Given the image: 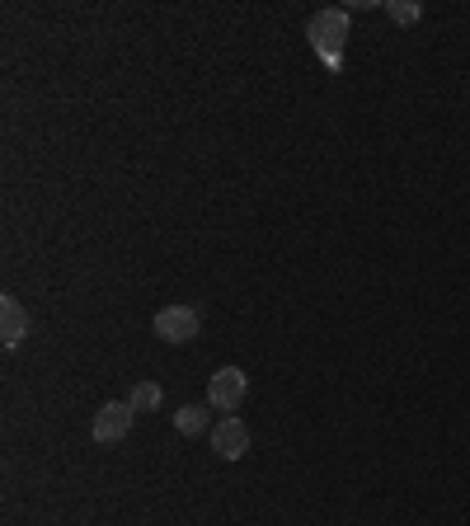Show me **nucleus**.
Segmentation results:
<instances>
[{
  "mask_svg": "<svg viewBox=\"0 0 470 526\" xmlns=\"http://www.w3.org/2000/svg\"><path fill=\"white\" fill-rule=\"evenodd\" d=\"M386 15L409 29V24H419V19H423V5H419V0H386Z\"/></svg>",
  "mask_w": 470,
  "mask_h": 526,
  "instance_id": "9",
  "label": "nucleus"
},
{
  "mask_svg": "<svg viewBox=\"0 0 470 526\" xmlns=\"http://www.w3.org/2000/svg\"><path fill=\"white\" fill-rule=\"evenodd\" d=\"M306 38H311L315 57H320L329 71H339V66H344V47H348V10L344 5L315 10L311 24H306Z\"/></svg>",
  "mask_w": 470,
  "mask_h": 526,
  "instance_id": "1",
  "label": "nucleus"
},
{
  "mask_svg": "<svg viewBox=\"0 0 470 526\" xmlns=\"http://www.w3.org/2000/svg\"><path fill=\"white\" fill-rule=\"evenodd\" d=\"M245 395H250V376L240 372V367H217L212 381H207V404L217 414H235L245 404Z\"/></svg>",
  "mask_w": 470,
  "mask_h": 526,
  "instance_id": "2",
  "label": "nucleus"
},
{
  "mask_svg": "<svg viewBox=\"0 0 470 526\" xmlns=\"http://www.w3.org/2000/svg\"><path fill=\"white\" fill-rule=\"evenodd\" d=\"M212 451H217V461H240L250 451V423L240 414H221L212 423Z\"/></svg>",
  "mask_w": 470,
  "mask_h": 526,
  "instance_id": "5",
  "label": "nucleus"
},
{
  "mask_svg": "<svg viewBox=\"0 0 470 526\" xmlns=\"http://www.w3.org/2000/svg\"><path fill=\"white\" fill-rule=\"evenodd\" d=\"M127 404H132L137 414H151V409H160V404H165V390H160L156 381H137V386H132V395H127Z\"/></svg>",
  "mask_w": 470,
  "mask_h": 526,
  "instance_id": "8",
  "label": "nucleus"
},
{
  "mask_svg": "<svg viewBox=\"0 0 470 526\" xmlns=\"http://www.w3.org/2000/svg\"><path fill=\"white\" fill-rule=\"evenodd\" d=\"M174 428H179V437H203V433H212V414H207L203 404H184L174 414Z\"/></svg>",
  "mask_w": 470,
  "mask_h": 526,
  "instance_id": "7",
  "label": "nucleus"
},
{
  "mask_svg": "<svg viewBox=\"0 0 470 526\" xmlns=\"http://www.w3.org/2000/svg\"><path fill=\"white\" fill-rule=\"evenodd\" d=\"M24 339H29V310H24L15 296L5 292V296H0V343L15 353Z\"/></svg>",
  "mask_w": 470,
  "mask_h": 526,
  "instance_id": "6",
  "label": "nucleus"
},
{
  "mask_svg": "<svg viewBox=\"0 0 470 526\" xmlns=\"http://www.w3.org/2000/svg\"><path fill=\"white\" fill-rule=\"evenodd\" d=\"M132 423H137V409H132L127 400H113V404H104V409L94 414L90 437L99 442V447H113V442H123V437L132 433Z\"/></svg>",
  "mask_w": 470,
  "mask_h": 526,
  "instance_id": "4",
  "label": "nucleus"
},
{
  "mask_svg": "<svg viewBox=\"0 0 470 526\" xmlns=\"http://www.w3.org/2000/svg\"><path fill=\"white\" fill-rule=\"evenodd\" d=\"M198 329H203V315H198V306L174 301V306L156 310V339H165V343H193V339H198Z\"/></svg>",
  "mask_w": 470,
  "mask_h": 526,
  "instance_id": "3",
  "label": "nucleus"
}]
</instances>
